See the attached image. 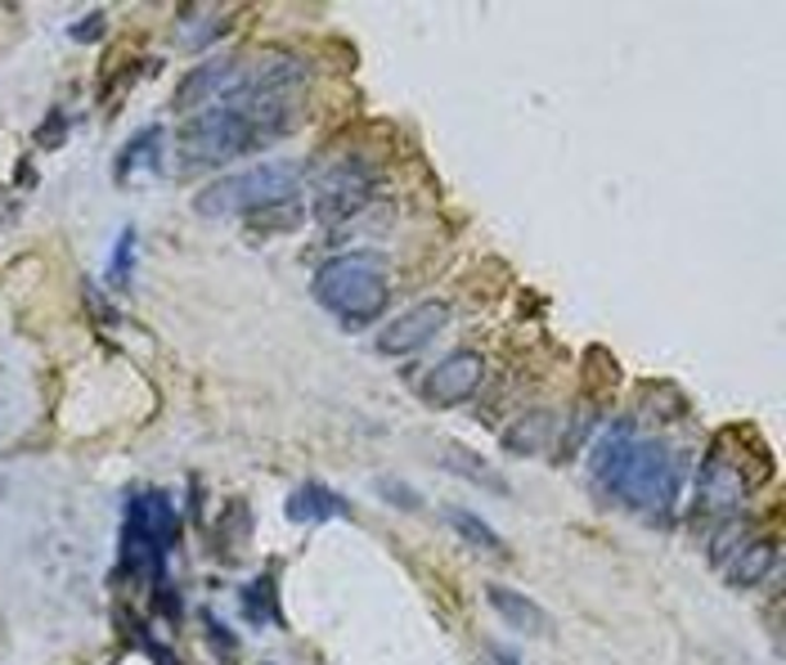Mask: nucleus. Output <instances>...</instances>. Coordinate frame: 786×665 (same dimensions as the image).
Wrapping results in <instances>:
<instances>
[{"instance_id":"nucleus-21","label":"nucleus","mask_w":786,"mask_h":665,"mask_svg":"<svg viewBox=\"0 0 786 665\" xmlns=\"http://www.w3.org/2000/svg\"><path fill=\"white\" fill-rule=\"evenodd\" d=\"M378 494L391 499V504H401V509H418V494H410L405 481H378Z\"/></svg>"},{"instance_id":"nucleus-22","label":"nucleus","mask_w":786,"mask_h":665,"mask_svg":"<svg viewBox=\"0 0 786 665\" xmlns=\"http://www.w3.org/2000/svg\"><path fill=\"white\" fill-rule=\"evenodd\" d=\"M64 140V113H59V108H54V113L45 118V131H41V144L50 149V144H59Z\"/></svg>"},{"instance_id":"nucleus-9","label":"nucleus","mask_w":786,"mask_h":665,"mask_svg":"<svg viewBox=\"0 0 786 665\" xmlns=\"http://www.w3.org/2000/svg\"><path fill=\"white\" fill-rule=\"evenodd\" d=\"M449 319V306L445 302H418L410 306L405 315H396L382 332H378V351L382 356H405V351H418L423 342H432L436 332L445 328Z\"/></svg>"},{"instance_id":"nucleus-3","label":"nucleus","mask_w":786,"mask_h":665,"mask_svg":"<svg viewBox=\"0 0 786 665\" xmlns=\"http://www.w3.org/2000/svg\"><path fill=\"white\" fill-rule=\"evenodd\" d=\"M181 544V513L166 490H135L127 499V526H122V563L118 576L162 580L166 553Z\"/></svg>"},{"instance_id":"nucleus-17","label":"nucleus","mask_w":786,"mask_h":665,"mask_svg":"<svg viewBox=\"0 0 786 665\" xmlns=\"http://www.w3.org/2000/svg\"><path fill=\"white\" fill-rule=\"evenodd\" d=\"M445 522L455 526V535L468 539L472 548H481V553H503V539H499V531H494L485 517H477V513H468V509H445Z\"/></svg>"},{"instance_id":"nucleus-8","label":"nucleus","mask_w":786,"mask_h":665,"mask_svg":"<svg viewBox=\"0 0 786 665\" xmlns=\"http://www.w3.org/2000/svg\"><path fill=\"white\" fill-rule=\"evenodd\" d=\"M481 382H485V360L477 351H455L440 364H432V373L423 382V401L436 410H455L481 392Z\"/></svg>"},{"instance_id":"nucleus-11","label":"nucleus","mask_w":786,"mask_h":665,"mask_svg":"<svg viewBox=\"0 0 786 665\" xmlns=\"http://www.w3.org/2000/svg\"><path fill=\"white\" fill-rule=\"evenodd\" d=\"M239 81V59L234 54H216V59H207V64H198L185 81H181V90H176V108H194V103H203V99H225V90H230Z\"/></svg>"},{"instance_id":"nucleus-23","label":"nucleus","mask_w":786,"mask_h":665,"mask_svg":"<svg viewBox=\"0 0 786 665\" xmlns=\"http://www.w3.org/2000/svg\"><path fill=\"white\" fill-rule=\"evenodd\" d=\"M103 32V14H86V23L73 28V41H95Z\"/></svg>"},{"instance_id":"nucleus-20","label":"nucleus","mask_w":786,"mask_h":665,"mask_svg":"<svg viewBox=\"0 0 786 665\" xmlns=\"http://www.w3.org/2000/svg\"><path fill=\"white\" fill-rule=\"evenodd\" d=\"M203 625H207V643H211V652H220V661H234L239 656V643H234V634L230 630H225L211 612L203 617Z\"/></svg>"},{"instance_id":"nucleus-2","label":"nucleus","mask_w":786,"mask_h":665,"mask_svg":"<svg viewBox=\"0 0 786 665\" xmlns=\"http://www.w3.org/2000/svg\"><path fill=\"white\" fill-rule=\"evenodd\" d=\"M315 302L337 315L347 328L373 324L386 302H391V284H386V261L378 252H347L319 265L315 274Z\"/></svg>"},{"instance_id":"nucleus-14","label":"nucleus","mask_w":786,"mask_h":665,"mask_svg":"<svg viewBox=\"0 0 786 665\" xmlns=\"http://www.w3.org/2000/svg\"><path fill=\"white\" fill-rule=\"evenodd\" d=\"M553 436H557V414L531 410V414H522L509 432H503V450H509V455H539V450L553 446Z\"/></svg>"},{"instance_id":"nucleus-13","label":"nucleus","mask_w":786,"mask_h":665,"mask_svg":"<svg viewBox=\"0 0 786 665\" xmlns=\"http://www.w3.org/2000/svg\"><path fill=\"white\" fill-rule=\"evenodd\" d=\"M284 517L297 526H324L332 517H347V499L324 481H306L284 499Z\"/></svg>"},{"instance_id":"nucleus-19","label":"nucleus","mask_w":786,"mask_h":665,"mask_svg":"<svg viewBox=\"0 0 786 665\" xmlns=\"http://www.w3.org/2000/svg\"><path fill=\"white\" fill-rule=\"evenodd\" d=\"M131 270H135V230L127 226L118 235V243H112V252H108V284L112 288H127L131 284Z\"/></svg>"},{"instance_id":"nucleus-18","label":"nucleus","mask_w":786,"mask_h":665,"mask_svg":"<svg viewBox=\"0 0 786 665\" xmlns=\"http://www.w3.org/2000/svg\"><path fill=\"white\" fill-rule=\"evenodd\" d=\"M157 149H162V127H144V131L118 153V181H131L140 166H157Z\"/></svg>"},{"instance_id":"nucleus-24","label":"nucleus","mask_w":786,"mask_h":665,"mask_svg":"<svg viewBox=\"0 0 786 665\" xmlns=\"http://www.w3.org/2000/svg\"><path fill=\"white\" fill-rule=\"evenodd\" d=\"M494 665H517V656H494Z\"/></svg>"},{"instance_id":"nucleus-5","label":"nucleus","mask_w":786,"mask_h":665,"mask_svg":"<svg viewBox=\"0 0 786 665\" xmlns=\"http://www.w3.org/2000/svg\"><path fill=\"white\" fill-rule=\"evenodd\" d=\"M252 149H261L256 131H252L243 108L230 103V99L207 103L203 113L181 122V135H176V157H181L185 172H203V166L234 162V157H243Z\"/></svg>"},{"instance_id":"nucleus-12","label":"nucleus","mask_w":786,"mask_h":665,"mask_svg":"<svg viewBox=\"0 0 786 665\" xmlns=\"http://www.w3.org/2000/svg\"><path fill=\"white\" fill-rule=\"evenodd\" d=\"M719 567H723V576L733 580V585L755 589V585H764V580L777 571V544H773V539H760V535H746Z\"/></svg>"},{"instance_id":"nucleus-16","label":"nucleus","mask_w":786,"mask_h":665,"mask_svg":"<svg viewBox=\"0 0 786 665\" xmlns=\"http://www.w3.org/2000/svg\"><path fill=\"white\" fill-rule=\"evenodd\" d=\"M243 621L252 630L279 621V593H274V576H256L248 589H243Z\"/></svg>"},{"instance_id":"nucleus-4","label":"nucleus","mask_w":786,"mask_h":665,"mask_svg":"<svg viewBox=\"0 0 786 665\" xmlns=\"http://www.w3.org/2000/svg\"><path fill=\"white\" fill-rule=\"evenodd\" d=\"M302 194V172L293 162H261L248 172H234L216 185H207L194 198L198 216H265V211H284Z\"/></svg>"},{"instance_id":"nucleus-1","label":"nucleus","mask_w":786,"mask_h":665,"mask_svg":"<svg viewBox=\"0 0 786 665\" xmlns=\"http://www.w3.org/2000/svg\"><path fill=\"white\" fill-rule=\"evenodd\" d=\"M589 477L607 499H615L621 509L647 522H669L674 504L684 494L679 450L656 436H638L634 427H611L598 440L589 455Z\"/></svg>"},{"instance_id":"nucleus-7","label":"nucleus","mask_w":786,"mask_h":665,"mask_svg":"<svg viewBox=\"0 0 786 665\" xmlns=\"http://www.w3.org/2000/svg\"><path fill=\"white\" fill-rule=\"evenodd\" d=\"M373 198V166L364 157H342L315 181V220L319 226H342Z\"/></svg>"},{"instance_id":"nucleus-10","label":"nucleus","mask_w":786,"mask_h":665,"mask_svg":"<svg viewBox=\"0 0 786 665\" xmlns=\"http://www.w3.org/2000/svg\"><path fill=\"white\" fill-rule=\"evenodd\" d=\"M485 602L494 607V617L517 634H553V617L531 593H522L513 585H485Z\"/></svg>"},{"instance_id":"nucleus-15","label":"nucleus","mask_w":786,"mask_h":665,"mask_svg":"<svg viewBox=\"0 0 786 665\" xmlns=\"http://www.w3.org/2000/svg\"><path fill=\"white\" fill-rule=\"evenodd\" d=\"M436 464L445 468V472H455V477H468V481H477L481 490H503V481H499V472L477 455V450H463L459 440H445L440 446V455H436Z\"/></svg>"},{"instance_id":"nucleus-6","label":"nucleus","mask_w":786,"mask_h":665,"mask_svg":"<svg viewBox=\"0 0 786 665\" xmlns=\"http://www.w3.org/2000/svg\"><path fill=\"white\" fill-rule=\"evenodd\" d=\"M751 494V477L728 459L719 446L706 455L701 472H697V494H692V526L697 531H714L719 522L742 517V504Z\"/></svg>"}]
</instances>
